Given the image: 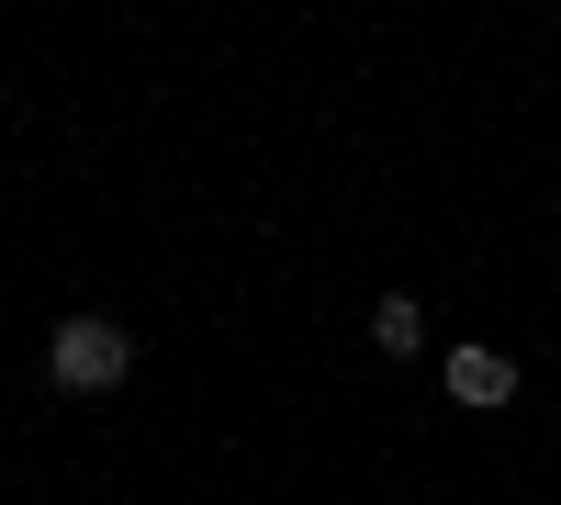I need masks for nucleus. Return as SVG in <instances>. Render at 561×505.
<instances>
[{"mask_svg": "<svg viewBox=\"0 0 561 505\" xmlns=\"http://www.w3.org/2000/svg\"><path fill=\"white\" fill-rule=\"evenodd\" d=\"M45 382H57V393H124L135 382V326H124V314H57Z\"/></svg>", "mask_w": 561, "mask_h": 505, "instance_id": "1", "label": "nucleus"}, {"mask_svg": "<svg viewBox=\"0 0 561 505\" xmlns=\"http://www.w3.org/2000/svg\"><path fill=\"white\" fill-rule=\"evenodd\" d=\"M438 382H449V404H460V416H505L528 371H517V348L472 337V348H438Z\"/></svg>", "mask_w": 561, "mask_h": 505, "instance_id": "2", "label": "nucleus"}, {"mask_svg": "<svg viewBox=\"0 0 561 505\" xmlns=\"http://www.w3.org/2000/svg\"><path fill=\"white\" fill-rule=\"evenodd\" d=\"M370 348H382V359H427V303L382 292V303H370Z\"/></svg>", "mask_w": 561, "mask_h": 505, "instance_id": "3", "label": "nucleus"}]
</instances>
